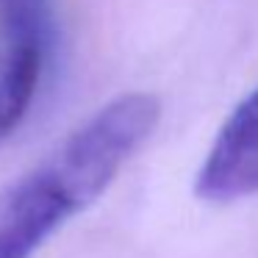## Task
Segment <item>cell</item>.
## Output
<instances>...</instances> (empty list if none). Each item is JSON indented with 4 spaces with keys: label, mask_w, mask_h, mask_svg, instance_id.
<instances>
[{
    "label": "cell",
    "mask_w": 258,
    "mask_h": 258,
    "mask_svg": "<svg viewBox=\"0 0 258 258\" xmlns=\"http://www.w3.org/2000/svg\"><path fill=\"white\" fill-rule=\"evenodd\" d=\"M161 117L150 92H128L0 189V258H31L64 222L89 208L147 142Z\"/></svg>",
    "instance_id": "6da1fadb"
},
{
    "label": "cell",
    "mask_w": 258,
    "mask_h": 258,
    "mask_svg": "<svg viewBox=\"0 0 258 258\" xmlns=\"http://www.w3.org/2000/svg\"><path fill=\"white\" fill-rule=\"evenodd\" d=\"M47 34L25 28L0 31V145L28 114L45 67Z\"/></svg>",
    "instance_id": "3957f363"
},
{
    "label": "cell",
    "mask_w": 258,
    "mask_h": 258,
    "mask_svg": "<svg viewBox=\"0 0 258 258\" xmlns=\"http://www.w3.org/2000/svg\"><path fill=\"white\" fill-rule=\"evenodd\" d=\"M195 195L219 206L258 195V89L230 111L214 136L197 169Z\"/></svg>",
    "instance_id": "7a4b0ae2"
},
{
    "label": "cell",
    "mask_w": 258,
    "mask_h": 258,
    "mask_svg": "<svg viewBox=\"0 0 258 258\" xmlns=\"http://www.w3.org/2000/svg\"><path fill=\"white\" fill-rule=\"evenodd\" d=\"M0 12H3V25H9V28L47 34L45 0H0Z\"/></svg>",
    "instance_id": "277c9868"
}]
</instances>
